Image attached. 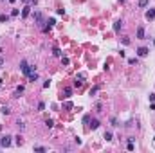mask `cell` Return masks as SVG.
I'll return each mask as SVG.
<instances>
[{"label":"cell","mask_w":155,"mask_h":153,"mask_svg":"<svg viewBox=\"0 0 155 153\" xmlns=\"http://www.w3.org/2000/svg\"><path fill=\"white\" fill-rule=\"evenodd\" d=\"M20 68H22V72H24V74H25V76H27V74H29L31 70H33V68H31V67H29V65H27V61H25V59H24V61H22V63H20Z\"/></svg>","instance_id":"6da1fadb"},{"label":"cell","mask_w":155,"mask_h":153,"mask_svg":"<svg viewBox=\"0 0 155 153\" xmlns=\"http://www.w3.org/2000/svg\"><path fill=\"white\" fill-rule=\"evenodd\" d=\"M0 146H4V148L11 146V137H9V135H6V137H2V141H0Z\"/></svg>","instance_id":"7a4b0ae2"},{"label":"cell","mask_w":155,"mask_h":153,"mask_svg":"<svg viewBox=\"0 0 155 153\" xmlns=\"http://www.w3.org/2000/svg\"><path fill=\"white\" fill-rule=\"evenodd\" d=\"M137 54H139L141 58H144V56L148 54V49H146V47H139V49H137Z\"/></svg>","instance_id":"3957f363"},{"label":"cell","mask_w":155,"mask_h":153,"mask_svg":"<svg viewBox=\"0 0 155 153\" xmlns=\"http://www.w3.org/2000/svg\"><path fill=\"white\" fill-rule=\"evenodd\" d=\"M155 18V9H150V11H146V20H153Z\"/></svg>","instance_id":"277c9868"},{"label":"cell","mask_w":155,"mask_h":153,"mask_svg":"<svg viewBox=\"0 0 155 153\" xmlns=\"http://www.w3.org/2000/svg\"><path fill=\"white\" fill-rule=\"evenodd\" d=\"M33 16H34V20L38 22V24H42V22H43V16H42V13H38V11H36Z\"/></svg>","instance_id":"5b68a950"},{"label":"cell","mask_w":155,"mask_h":153,"mask_svg":"<svg viewBox=\"0 0 155 153\" xmlns=\"http://www.w3.org/2000/svg\"><path fill=\"white\" fill-rule=\"evenodd\" d=\"M27 77H29V79H31V81H36V79H38V74H36L34 70H31L29 74H27Z\"/></svg>","instance_id":"8992f818"},{"label":"cell","mask_w":155,"mask_h":153,"mask_svg":"<svg viewBox=\"0 0 155 153\" xmlns=\"http://www.w3.org/2000/svg\"><path fill=\"white\" fill-rule=\"evenodd\" d=\"M137 38L139 40L144 38V27H137Z\"/></svg>","instance_id":"52a82bcc"},{"label":"cell","mask_w":155,"mask_h":153,"mask_svg":"<svg viewBox=\"0 0 155 153\" xmlns=\"http://www.w3.org/2000/svg\"><path fill=\"white\" fill-rule=\"evenodd\" d=\"M29 15H31V6H25L24 11H22V16L25 18V16H29Z\"/></svg>","instance_id":"ba28073f"},{"label":"cell","mask_w":155,"mask_h":153,"mask_svg":"<svg viewBox=\"0 0 155 153\" xmlns=\"http://www.w3.org/2000/svg\"><path fill=\"white\" fill-rule=\"evenodd\" d=\"M121 27H123V22L119 20V22H116V24H114V31H116V32H119Z\"/></svg>","instance_id":"9c48e42d"},{"label":"cell","mask_w":155,"mask_h":153,"mask_svg":"<svg viewBox=\"0 0 155 153\" xmlns=\"http://www.w3.org/2000/svg\"><path fill=\"white\" fill-rule=\"evenodd\" d=\"M97 126H99V121H96V119H94V121L90 123V128H92V130H96Z\"/></svg>","instance_id":"30bf717a"},{"label":"cell","mask_w":155,"mask_h":153,"mask_svg":"<svg viewBox=\"0 0 155 153\" xmlns=\"http://www.w3.org/2000/svg\"><path fill=\"white\" fill-rule=\"evenodd\" d=\"M2 114L4 115H9V114H11V110H9L7 106H2Z\"/></svg>","instance_id":"8fae6325"},{"label":"cell","mask_w":155,"mask_h":153,"mask_svg":"<svg viewBox=\"0 0 155 153\" xmlns=\"http://www.w3.org/2000/svg\"><path fill=\"white\" fill-rule=\"evenodd\" d=\"M148 6V0H139V7H146Z\"/></svg>","instance_id":"7c38bea8"},{"label":"cell","mask_w":155,"mask_h":153,"mask_svg":"<svg viewBox=\"0 0 155 153\" xmlns=\"http://www.w3.org/2000/svg\"><path fill=\"white\" fill-rule=\"evenodd\" d=\"M7 20H9L7 15H0V22H2V24H4V22H7Z\"/></svg>","instance_id":"4fadbf2b"},{"label":"cell","mask_w":155,"mask_h":153,"mask_svg":"<svg viewBox=\"0 0 155 153\" xmlns=\"http://www.w3.org/2000/svg\"><path fill=\"white\" fill-rule=\"evenodd\" d=\"M34 151H40V153H43V151H45V148H43V146H34Z\"/></svg>","instance_id":"5bb4252c"},{"label":"cell","mask_w":155,"mask_h":153,"mask_svg":"<svg viewBox=\"0 0 155 153\" xmlns=\"http://www.w3.org/2000/svg\"><path fill=\"white\" fill-rule=\"evenodd\" d=\"M105 139H107V141H112V133L110 132H105Z\"/></svg>","instance_id":"9a60e30c"},{"label":"cell","mask_w":155,"mask_h":153,"mask_svg":"<svg viewBox=\"0 0 155 153\" xmlns=\"http://www.w3.org/2000/svg\"><path fill=\"white\" fill-rule=\"evenodd\" d=\"M70 94H72V90L67 88V90H65V96H61V97H70Z\"/></svg>","instance_id":"2e32d148"},{"label":"cell","mask_w":155,"mask_h":153,"mask_svg":"<svg viewBox=\"0 0 155 153\" xmlns=\"http://www.w3.org/2000/svg\"><path fill=\"white\" fill-rule=\"evenodd\" d=\"M54 56H61V50H60V49H58V47H56V49H54Z\"/></svg>","instance_id":"e0dca14e"},{"label":"cell","mask_w":155,"mask_h":153,"mask_svg":"<svg viewBox=\"0 0 155 153\" xmlns=\"http://www.w3.org/2000/svg\"><path fill=\"white\" fill-rule=\"evenodd\" d=\"M128 150H130V151L134 150V142H132V139H130V141H128Z\"/></svg>","instance_id":"ac0fdd59"},{"label":"cell","mask_w":155,"mask_h":153,"mask_svg":"<svg viewBox=\"0 0 155 153\" xmlns=\"http://www.w3.org/2000/svg\"><path fill=\"white\" fill-rule=\"evenodd\" d=\"M24 4H36V0H22Z\"/></svg>","instance_id":"d6986e66"},{"label":"cell","mask_w":155,"mask_h":153,"mask_svg":"<svg viewBox=\"0 0 155 153\" xmlns=\"http://www.w3.org/2000/svg\"><path fill=\"white\" fill-rule=\"evenodd\" d=\"M45 124H47V126H49V128H52V126H54V123L51 121V119H49V121H47V123H45Z\"/></svg>","instance_id":"ffe728a7"},{"label":"cell","mask_w":155,"mask_h":153,"mask_svg":"<svg viewBox=\"0 0 155 153\" xmlns=\"http://www.w3.org/2000/svg\"><path fill=\"white\" fill-rule=\"evenodd\" d=\"M2 63H4V58H0V67H2Z\"/></svg>","instance_id":"44dd1931"},{"label":"cell","mask_w":155,"mask_h":153,"mask_svg":"<svg viewBox=\"0 0 155 153\" xmlns=\"http://www.w3.org/2000/svg\"><path fill=\"white\" fill-rule=\"evenodd\" d=\"M0 85H2V79H0Z\"/></svg>","instance_id":"7402d4cb"},{"label":"cell","mask_w":155,"mask_h":153,"mask_svg":"<svg viewBox=\"0 0 155 153\" xmlns=\"http://www.w3.org/2000/svg\"><path fill=\"white\" fill-rule=\"evenodd\" d=\"M121 2H125V0H121Z\"/></svg>","instance_id":"603a6c76"}]
</instances>
